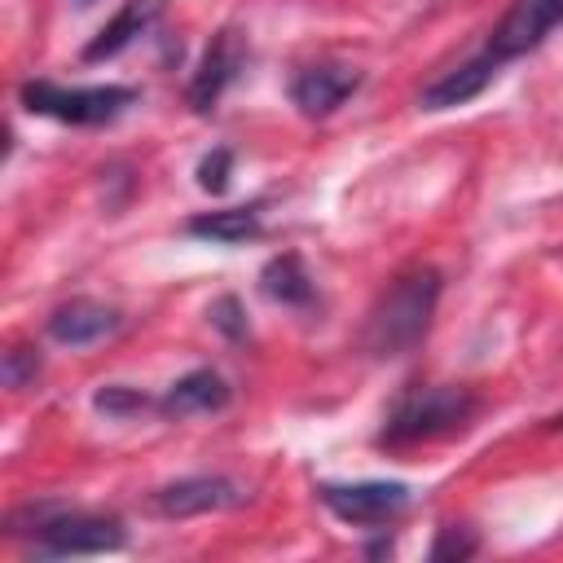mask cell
Returning <instances> with one entry per match:
<instances>
[{
	"mask_svg": "<svg viewBox=\"0 0 563 563\" xmlns=\"http://www.w3.org/2000/svg\"><path fill=\"white\" fill-rule=\"evenodd\" d=\"M114 330H119V308H110L101 299H84V295L57 303L53 317H48V334L66 347H88V343H97Z\"/></svg>",
	"mask_w": 563,
	"mask_h": 563,
	"instance_id": "10",
	"label": "cell"
},
{
	"mask_svg": "<svg viewBox=\"0 0 563 563\" xmlns=\"http://www.w3.org/2000/svg\"><path fill=\"white\" fill-rule=\"evenodd\" d=\"M229 400H233V387L216 369H189L185 378H176L167 387V396L158 400V409L167 418H189V413H216Z\"/></svg>",
	"mask_w": 563,
	"mask_h": 563,
	"instance_id": "11",
	"label": "cell"
},
{
	"mask_svg": "<svg viewBox=\"0 0 563 563\" xmlns=\"http://www.w3.org/2000/svg\"><path fill=\"white\" fill-rule=\"evenodd\" d=\"M475 409H479V400H475L471 387H444V383L440 387H409L391 405L378 440L391 444V449L396 444H418V440H440V435L466 431Z\"/></svg>",
	"mask_w": 563,
	"mask_h": 563,
	"instance_id": "2",
	"label": "cell"
},
{
	"mask_svg": "<svg viewBox=\"0 0 563 563\" xmlns=\"http://www.w3.org/2000/svg\"><path fill=\"white\" fill-rule=\"evenodd\" d=\"M22 106L31 114H44V119H57V123H79V128H92V123H110L119 110H128L136 101V88H123V84H92V88H62V84H48V79H31L22 84Z\"/></svg>",
	"mask_w": 563,
	"mask_h": 563,
	"instance_id": "3",
	"label": "cell"
},
{
	"mask_svg": "<svg viewBox=\"0 0 563 563\" xmlns=\"http://www.w3.org/2000/svg\"><path fill=\"white\" fill-rule=\"evenodd\" d=\"M554 427H563V418H554Z\"/></svg>",
	"mask_w": 563,
	"mask_h": 563,
	"instance_id": "22",
	"label": "cell"
},
{
	"mask_svg": "<svg viewBox=\"0 0 563 563\" xmlns=\"http://www.w3.org/2000/svg\"><path fill=\"white\" fill-rule=\"evenodd\" d=\"M75 4H79V9H88V4H92V0H75Z\"/></svg>",
	"mask_w": 563,
	"mask_h": 563,
	"instance_id": "21",
	"label": "cell"
},
{
	"mask_svg": "<svg viewBox=\"0 0 563 563\" xmlns=\"http://www.w3.org/2000/svg\"><path fill=\"white\" fill-rule=\"evenodd\" d=\"M207 317H211V325L216 330H224L229 339H246V321H242V303L233 299V295H220L211 308H207Z\"/></svg>",
	"mask_w": 563,
	"mask_h": 563,
	"instance_id": "19",
	"label": "cell"
},
{
	"mask_svg": "<svg viewBox=\"0 0 563 563\" xmlns=\"http://www.w3.org/2000/svg\"><path fill=\"white\" fill-rule=\"evenodd\" d=\"M242 501V488L224 475H185L176 484H163L154 493V510L167 519H189V515H207V510H229Z\"/></svg>",
	"mask_w": 563,
	"mask_h": 563,
	"instance_id": "8",
	"label": "cell"
},
{
	"mask_svg": "<svg viewBox=\"0 0 563 563\" xmlns=\"http://www.w3.org/2000/svg\"><path fill=\"white\" fill-rule=\"evenodd\" d=\"M497 66H501V62H493L488 53H479V57L462 62L457 70L440 75L435 84H427L422 97H418V106H422V110H449V106H462V101H471V97H479V92L488 88V79L497 75Z\"/></svg>",
	"mask_w": 563,
	"mask_h": 563,
	"instance_id": "12",
	"label": "cell"
},
{
	"mask_svg": "<svg viewBox=\"0 0 563 563\" xmlns=\"http://www.w3.org/2000/svg\"><path fill=\"white\" fill-rule=\"evenodd\" d=\"M435 299H440V273L435 268H409L400 273L369 308L365 317V352L374 356H400L409 347L422 343V334L431 330L435 317Z\"/></svg>",
	"mask_w": 563,
	"mask_h": 563,
	"instance_id": "1",
	"label": "cell"
},
{
	"mask_svg": "<svg viewBox=\"0 0 563 563\" xmlns=\"http://www.w3.org/2000/svg\"><path fill=\"white\" fill-rule=\"evenodd\" d=\"M194 238H207V242H224V246H238L246 238H260L264 233V216L260 207H224V211H202L185 224Z\"/></svg>",
	"mask_w": 563,
	"mask_h": 563,
	"instance_id": "14",
	"label": "cell"
},
{
	"mask_svg": "<svg viewBox=\"0 0 563 563\" xmlns=\"http://www.w3.org/2000/svg\"><path fill=\"white\" fill-rule=\"evenodd\" d=\"M317 497H321V506H325L334 519L361 523V528H378V523H391V519L409 506V484H400V479L321 484Z\"/></svg>",
	"mask_w": 563,
	"mask_h": 563,
	"instance_id": "5",
	"label": "cell"
},
{
	"mask_svg": "<svg viewBox=\"0 0 563 563\" xmlns=\"http://www.w3.org/2000/svg\"><path fill=\"white\" fill-rule=\"evenodd\" d=\"M31 515H35V537L44 554H110L128 541L114 515L62 510V506H35Z\"/></svg>",
	"mask_w": 563,
	"mask_h": 563,
	"instance_id": "4",
	"label": "cell"
},
{
	"mask_svg": "<svg viewBox=\"0 0 563 563\" xmlns=\"http://www.w3.org/2000/svg\"><path fill=\"white\" fill-rule=\"evenodd\" d=\"M92 405H97L101 413H110V418H128V413L150 409V396H141V391H132V387H123V383H110V387H101V391L92 396Z\"/></svg>",
	"mask_w": 563,
	"mask_h": 563,
	"instance_id": "16",
	"label": "cell"
},
{
	"mask_svg": "<svg viewBox=\"0 0 563 563\" xmlns=\"http://www.w3.org/2000/svg\"><path fill=\"white\" fill-rule=\"evenodd\" d=\"M479 550V541L466 532V528H440L435 545H431V559L444 563V559H471Z\"/></svg>",
	"mask_w": 563,
	"mask_h": 563,
	"instance_id": "18",
	"label": "cell"
},
{
	"mask_svg": "<svg viewBox=\"0 0 563 563\" xmlns=\"http://www.w3.org/2000/svg\"><path fill=\"white\" fill-rule=\"evenodd\" d=\"M242 62H246L242 40H238L233 31H220V35L207 44V53H202V62H198V70H194V84H189V106H194V110H211V106L220 101V92H224V88L238 79Z\"/></svg>",
	"mask_w": 563,
	"mask_h": 563,
	"instance_id": "9",
	"label": "cell"
},
{
	"mask_svg": "<svg viewBox=\"0 0 563 563\" xmlns=\"http://www.w3.org/2000/svg\"><path fill=\"white\" fill-rule=\"evenodd\" d=\"M361 88V70L343 66V62H312L290 79V101L308 114V119H325L334 114L352 92Z\"/></svg>",
	"mask_w": 563,
	"mask_h": 563,
	"instance_id": "7",
	"label": "cell"
},
{
	"mask_svg": "<svg viewBox=\"0 0 563 563\" xmlns=\"http://www.w3.org/2000/svg\"><path fill=\"white\" fill-rule=\"evenodd\" d=\"M559 22H563V0H515L506 9V18L493 26L484 53L493 62H510V57L537 48Z\"/></svg>",
	"mask_w": 563,
	"mask_h": 563,
	"instance_id": "6",
	"label": "cell"
},
{
	"mask_svg": "<svg viewBox=\"0 0 563 563\" xmlns=\"http://www.w3.org/2000/svg\"><path fill=\"white\" fill-rule=\"evenodd\" d=\"M229 172H233V154L229 150H211L202 163H198V185L207 194H224L229 189Z\"/></svg>",
	"mask_w": 563,
	"mask_h": 563,
	"instance_id": "17",
	"label": "cell"
},
{
	"mask_svg": "<svg viewBox=\"0 0 563 563\" xmlns=\"http://www.w3.org/2000/svg\"><path fill=\"white\" fill-rule=\"evenodd\" d=\"M158 18V0H128L101 31H97V40H88V48H84V62H101V57H114V53H123L141 31H150V22Z\"/></svg>",
	"mask_w": 563,
	"mask_h": 563,
	"instance_id": "13",
	"label": "cell"
},
{
	"mask_svg": "<svg viewBox=\"0 0 563 563\" xmlns=\"http://www.w3.org/2000/svg\"><path fill=\"white\" fill-rule=\"evenodd\" d=\"M40 374V356L31 347H9L4 352V383L9 387H26Z\"/></svg>",
	"mask_w": 563,
	"mask_h": 563,
	"instance_id": "20",
	"label": "cell"
},
{
	"mask_svg": "<svg viewBox=\"0 0 563 563\" xmlns=\"http://www.w3.org/2000/svg\"><path fill=\"white\" fill-rule=\"evenodd\" d=\"M260 290L273 299V303H286V308H303V303H312V277H308V268H303V260L299 255H273L268 264H264V273H260Z\"/></svg>",
	"mask_w": 563,
	"mask_h": 563,
	"instance_id": "15",
	"label": "cell"
}]
</instances>
